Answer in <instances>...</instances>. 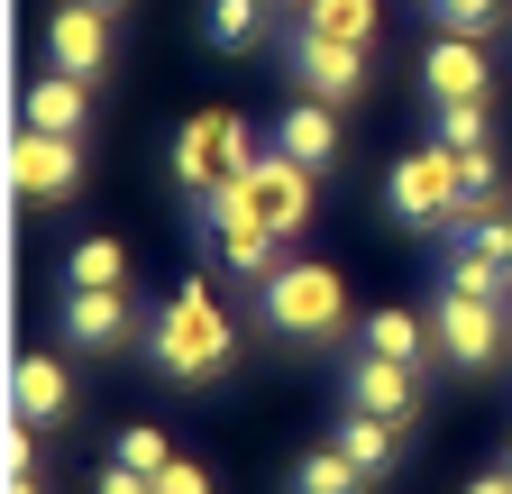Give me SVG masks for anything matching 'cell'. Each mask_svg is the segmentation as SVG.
Returning <instances> with one entry per match:
<instances>
[{"instance_id": "cell-9", "label": "cell", "mask_w": 512, "mask_h": 494, "mask_svg": "<svg viewBox=\"0 0 512 494\" xmlns=\"http://www.w3.org/2000/svg\"><path fill=\"white\" fill-rule=\"evenodd\" d=\"M421 101H494V65H485V37H430L421 46Z\"/></svg>"}, {"instance_id": "cell-7", "label": "cell", "mask_w": 512, "mask_h": 494, "mask_svg": "<svg viewBox=\"0 0 512 494\" xmlns=\"http://www.w3.org/2000/svg\"><path fill=\"white\" fill-rule=\"evenodd\" d=\"M311 183H320V174H302L293 156H275V147H266V156L247 165L238 202H247V220L266 229V238H302V220H311Z\"/></svg>"}, {"instance_id": "cell-2", "label": "cell", "mask_w": 512, "mask_h": 494, "mask_svg": "<svg viewBox=\"0 0 512 494\" xmlns=\"http://www.w3.org/2000/svg\"><path fill=\"white\" fill-rule=\"evenodd\" d=\"M256 293H266V330H275V339H302V348L330 339V330L348 321V284H339V266H320V257L275 266Z\"/></svg>"}, {"instance_id": "cell-24", "label": "cell", "mask_w": 512, "mask_h": 494, "mask_svg": "<svg viewBox=\"0 0 512 494\" xmlns=\"http://www.w3.org/2000/svg\"><path fill=\"white\" fill-rule=\"evenodd\" d=\"M494 202H503V147L458 156V220H476V211H494Z\"/></svg>"}, {"instance_id": "cell-8", "label": "cell", "mask_w": 512, "mask_h": 494, "mask_svg": "<svg viewBox=\"0 0 512 494\" xmlns=\"http://www.w3.org/2000/svg\"><path fill=\"white\" fill-rule=\"evenodd\" d=\"M10 183H19V202H74L83 193V147L46 138V129H19L10 138Z\"/></svg>"}, {"instance_id": "cell-27", "label": "cell", "mask_w": 512, "mask_h": 494, "mask_svg": "<svg viewBox=\"0 0 512 494\" xmlns=\"http://www.w3.org/2000/svg\"><path fill=\"white\" fill-rule=\"evenodd\" d=\"M430 19H439L448 37H494V28H503V0H430Z\"/></svg>"}, {"instance_id": "cell-1", "label": "cell", "mask_w": 512, "mask_h": 494, "mask_svg": "<svg viewBox=\"0 0 512 494\" xmlns=\"http://www.w3.org/2000/svg\"><path fill=\"white\" fill-rule=\"evenodd\" d=\"M147 357L165 366L174 385H220L229 366H238V321L211 302L202 275H183V284H174V302H165L156 330H147Z\"/></svg>"}, {"instance_id": "cell-13", "label": "cell", "mask_w": 512, "mask_h": 494, "mask_svg": "<svg viewBox=\"0 0 512 494\" xmlns=\"http://www.w3.org/2000/svg\"><path fill=\"white\" fill-rule=\"evenodd\" d=\"M46 65H55V74H74V83H92V74L110 65V10L64 0V10L46 19Z\"/></svg>"}, {"instance_id": "cell-14", "label": "cell", "mask_w": 512, "mask_h": 494, "mask_svg": "<svg viewBox=\"0 0 512 494\" xmlns=\"http://www.w3.org/2000/svg\"><path fill=\"white\" fill-rule=\"evenodd\" d=\"M275 156H293L302 174H330V165L348 156L339 110H330V101H284V119H275Z\"/></svg>"}, {"instance_id": "cell-17", "label": "cell", "mask_w": 512, "mask_h": 494, "mask_svg": "<svg viewBox=\"0 0 512 494\" xmlns=\"http://www.w3.org/2000/svg\"><path fill=\"white\" fill-rule=\"evenodd\" d=\"M430 339H439V330H430L421 312H403V302H384V312L357 321V348H366V357H394V366H421Z\"/></svg>"}, {"instance_id": "cell-34", "label": "cell", "mask_w": 512, "mask_h": 494, "mask_svg": "<svg viewBox=\"0 0 512 494\" xmlns=\"http://www.w3.org/2000/svg\"><path fill=\"white\" fill-rule=\"evenodd\" d=\"M293 10H302V0H293Z\"/></svg>"}, {"instance_id": "cell-28", "label": "cell", "mask_w": 512, "mask_h": 494, "mask_svg": "<svg viewBox=\"0 0 512 494\" xmlns=\"http://www.w3.org/2000/svg\"><path fill=\"white\" fill-rule=\"evenodd\" d=\"M0 458H10V476H37V421L10 412V440H0Z\"/></svg>"}, {"instance_id": "cell-11", "label": "cell", "mask_w": 512, "mask_h": 494, "mask_svg": "<svg viewBox=\"0 0 512 494\" xmlns=\"http://www.w3.org/2000/svg\"><path fill=\"white\" fill-rule=\"evenodd\" d=\"M192 211H202V229L220 238V266H229V275H247V284H266V275H275V247H284V238L256 229L238 193H211V202H192Z\"/></svg>"}, {"instance_id": "cell-35", "label": "cell", "mask_w": 512, "mask_h": 494, "mask_svg": "<svg viewBox=\"0 0 512 494\" xmlns=\"http://www.w3.org/2000/svg\"><path fill=\"white\" fill-rule=\"evenodd\" d=\"M503 467H512V458H503Z\"/></svg>"}, {"instance_id": "cell-3", "label": "cell", "mask_w": 512, "mask_h": 494, "mask_svg": "<svg viewBox=\"0 0 512 494\" xmlns=\"http://www.w3.org/2000/svg\"><path fill=\"white\" fill-rule=\"evenodd\" d=\"M247 165H256V147H247V129L229 110H192L183 129H174V183L192 202H211V193H238L247 183Z\"/></svg>"}, {"instance_id": "cell-20", "label": "cell", "mask_w": 512, "mask_h": 494, "mask_svg": "<svg viewBox=\"0 0 512 494\" xmlns=\"http://www.w3.org/2000/svg\"><path fill=\"white\" fill-rule=\"evenodd\" d=\"M202 37L211 55H256L266 46V0H202Z\"/></svg>"}, {"instance_id": "cell-10", "label": "cell", "mask_w": 512, "mask_h": 494, "mask_svg": "<svg viewBox=\"0 0 512 494\" xmlns=\"http://www.w3.org/2000/svg\"><path fill=\"white\" fill-rule=\"evenodd\" d=\"M74 403H83V385H74V366H64L55 348H28V357L10 366V412H19V421L55 430V421H74Z\"/></svg>"}, {"instance_id": "cell-30", "label": "cell", "mask_w": 512, "mask_h": 494, "mask_svg": "<svg viewBox=\"0 0 512 494\" xmlns=\"http://www.w3.org/2000/svg\"><path fill=\"white\" fill-rule=\"evenodd\" d=\"M156 494H211V467H192V458H174V467L156 476Z\"/></svg>"}, {"instance_id": "cell-15", "label": "cell", "mask_w": 512, "mask_h": 494, "mask_svg": "<svg viewBox=\"0 0 512 494\" xmlns=\"http://www.w3.org/2000/svg\"><path fill=\"white\" fill-rule=\"evenodd\" d=\"M348 403L357 412H384V421H412L421 412V366H394V357H348Z\"/></svg>"}, {"instance_id": "cell-5", "label": "cell", "mask_w": 512, "mask_h": 494, "mask_svg": "<svg viewBox=\"0 0 512 494\" xmlns=\"http://www.w3.org/2000/svg\"><path fill=\"white\" fill-rule=\"evenodd\" d=\"M430 330H439V357L458 366V376H494V366H503V312H494V302H476V293H448V284H439Z\"/></svg>"}, {"instance_id": "cell-33", "label": "cell", "mask_w": 512, "mask_h": 494, "mask_svg": "<svg viewBox=\"0 0 512 494\" xmlns=\"http://www.w3.org/2000/svg\"><path fill=\"white\" fill-rule=\"evenodd\" d=\"M83 10H128V0H83Z\"/></svg>"}, {"instance_id": "cell-16", "label": "cell", "mask_w": 512, "mask_h": 494, "mask_svg": "<svg viewBox=\"0 0 512 494\" xmlns=\"http://www.w3.org/2000/svg\"><path fill=\"white\" fill-rule=\"evenodd\" d=\"M83 110H92V83H74V74H46V83H28V110H19V129H46V138H83Z\"/></svg>"}, {"instance_id": "cell-19", "label": "cell", "mask_w": 512, "mask_h": 494, "mask_svg": "<svg viewBox=\"0 0 512 494\" xmlns=\"http://www.w3.org/2000/svg\"><path fill=\"white\" fill-rule=\"evenodd\" d=\"M439 284H448V293H476V302H494V312H512V257H485V247H448Z\"/></svg>"}, {"instance_id": "cell-23", "label": "cell", "mask_w": 512, "mask_h": 494, "mask_svg": "<svg viewBox=\"0 0 512 494\" xmlns=\"http://www.w3.org/2000/svg\"><path fill=\"white\" fill-rule=\"evenodd\" d=\"M293 494H366V467L330 440V449H311V458L293 467Z\"/></svg>"}, {"instance_id": "cell-12", "label": "cell", "mask_w": 512, "mask_h": 494, "mask_svg": "<svg viewBox=\"0 0 512 494\" xmlns=\"http://www.w3.org/2000/svg\"><path fill=\"white\" fill-rule=\"evenodd\" d=\"M64 339L92 348V357L128 348V339H138V302H128V284H110V293H74V284H64Z\"/></svg>"}, {"instance_id": "cell-6", "label": "cell", "mask_w": 512, "mask_h": 494, "mask_svg": "<svg viewBox=\"0 0 512 494\" xmlns=\"http://www.w3.org/2000/svg\"><path fill=\"white\" fill-rule=\"evenodd\" d=\"M284 65H293L302 101H330V110L366 101V46H348V37H311V28H293V37H284Z\"/></svg>"}, {"instance_id": "cell-31", "label": "cell", "mask_w": 512, "mask_h": 494, "mask_svg": "<svg viewBox=\"0 0 512 494\" xmlns=\"http://www.w3.org/2000/svg\"><path fill=\"white\" fill-rule=\"evenodd\" d=\"M467 494H512V467H485V476H476Z\"/></svg>"}, {"instance_id": "cell-25", "label": "cell", "mask_w": 512, "mask_h": 494, "mask_svg": "<svg viewBox=\"0 0 512 494\" xmlns=\"http://www.w3.org/2000/svg\"><path fill=\"white\" fill-rule=\"evenodd\" d=\"M302 28H311V37L366 46V37H375V0H302Z\"/></svg>"}, {"instance_id": "cell-32", "label": "cell", "mask_w": 512, "mask_h": 494, "mask_svg": "<svg viewBox=\"0 0 512 494\" xmlns=\"http://www.w3.org/2000/svg\"><path fill=\"white\" fill-rule=\"evenodd\" d=\"M10 494H37V476H10Z\"/></svg>"}, {"instance_id": "cell-22", "label": "cell", "mask_w": 512, "mask_h": 494, "mask_svg": "<svg viewBox=\"0 0 512 494\" xmlns=\"http://www.w3.org/2000/svg\"><path fill=\"white\" fill-rule=\"evenodd\" d=\"M64 284H74V293H110V284H128V247H119V238L64 247Z\"/></svg>"}, {"instance_id": "cell-21", "label": "cell", "mask_w": 512, "mask_h": 494, "mask_svg": "<svg viewBox=\"0 0 512 494\" xmlns=\"http://www.w3.org/2000/svg\"><path fill=\"white\" fill-rule=\"evenodd\" d=\"M430 147H448V156L494 147V101H448V110H430Z\"/></svg>"}, {"instance_id": "cell-26", "label": "cell", "mask_w": 512, "mask_h": 494, "mask_svg": "<svg viewBox=\"0 0 512 494\" xmlns=\"http://www.w3.org/2000/svg\"><path fill=\"white\" fill-rule=\"evenodd\" d=\"M110 458H119V467H138V476H165V467H174V440H165L156 421H128L119 440H110Z\"/></svg>"}, {"instance_id": "cell-29", "label": "cell", "mask_w": 512, "mask_h": 494, "mask_svg": "<svg viewBox=\"0 0 512 494\" xmlns=\"http://www.w3.org/2000/svg\"><path fill=\"white\" fill-rule=\"evenodd\" d=\"M92 494H156V476H138V467H119V458H110V467L92 476Z\"/></svg>"}, {"instance_id": "cell-4", "label": "cell", "mask_w": 512, "mask_h": 494, "mask_svg": "<svg viewBox=\"0 0 512 494\" xmlns=\"http://www.w3.org/2000/svg\"><path fill=\"white\" fill-rule=\"evenodd\" d=\"M384 220H394V229H412V238L458 229V156H448V147L394 156V174H384Z\"/></svg>"}, {"instance_id": "cell-18", "label": "cell", "mask_w": 512, "mask_h": 494, "mask_svg": "<svg viewBox=\"0 0 512 494\" xmlns=\"http://www.w3.org/2000/svg\"><path fill=\"white\" fill-rule=\"evenodd\" d=\"M403 430H412V421H384V412H357V403H348V412H339V449H348V458L366 467V485H375L384 467L403 458Z\"/></svg>"}]
</instances>
